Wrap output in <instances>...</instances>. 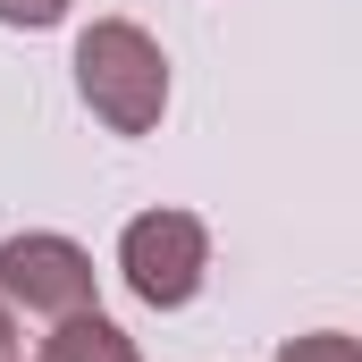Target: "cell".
<instances>
[{
    "label": "cell",
    "instance_id": "7",
    "mask_svg": "<svg viewBox=\"0 0 362 362\" xmlns=\"http://www.w3.org/2000/svg\"><path fill=\"white\" fill-rule=\"evenodd\" d=\"M8 346H17V329H8V303H0V362H8Z\"/></svg>",
    "mask_w": 362,
    "mask_h": 362
},
{
    "label": "cell",
    "instance_id": "3",
    "mask_svg": "<svg viewBox=\"0 0 362 362\" xmlns=\"http://www.w3.org/2000/svg\"><path fill=\"white\" fill-rule=\"evenodd\" d=\"M0 295L42 312V320L93 312V253L68 236H8L0 245Z\"/></svg>",
    "mask_w": 362,
    "mask_h": 362
},
{
    "label": "cell",
    "instance_id": "4",
    "mask_svg": "<svg viewBox=\"0 0 362 362\" xmlns=\"http://www.w3.org/2000/svg\"><path fill=\"white\" fill-rule=\"evenodd\" d=\"M42 362H135V337L118 320H101V303H93V312H68L42 337Z\"/></svg>",
    "mask_w": 362,
    "mask_h": 362
},
{
    "label": "cell",
    "instance_id": "2",
    "mask_svg": "<svg viewBox=\"0 0 362 362\" xmlns=\"http://www.w3.org/2000/svg\"><path fill=\"white\" fill-rule=\"evenodd\" d=\"M118 270H127V286H135V303L177 312V303L202 295L211 228H202L194 211H144V219H127V236H118Z\"/></svg>",
    "mask_w": 362,
    "mask_h": 362
},
{
    "label": "cell",
    "instance_id": "6",
    "mask_svg": "<svg viewBox=\"0 0 362 362\" xmlns=\"http://www.w3.org/2000/svg\"><path fill=\"white\" fill-rule=\"evenodd\" d=\"M59 17H68V0H0V25H25V34H42Z\"/></svg>",
    "mask_w": 362,
    "mask_h": 362
},
{
    "label": "cell",
    "instance_id": "1",
    "mask_svg": "<svg viewBox=\"0 0 362 362\" xmlns=\"http://www.w3.org/2000/svg\"><path fill=\"white\" fill-rule=\"evenodd\" d=\"M76 85H85L93 118L110 135H152L160 110H169V59H160V42L144 25L101 17V25H85V42H76Z\"/></svg>",
    "mask_w": 362,
    "mask_h": 362
},
{
    "label": "cell",
    "instance_id": "5",
    "mask_svg": "<svg viewBox=\"0 0 362 362\" xmlns=\"http://www.w3.org/2000/svg\"><path fill=\"white\" fill-rule=\"evenodd\" d=\"M278 362H362V354H354V337H346V329H312V337L278 346Z\"/></svg>",
    "mask_w": 362,
    "mask_h": 362
}]
</instances>
